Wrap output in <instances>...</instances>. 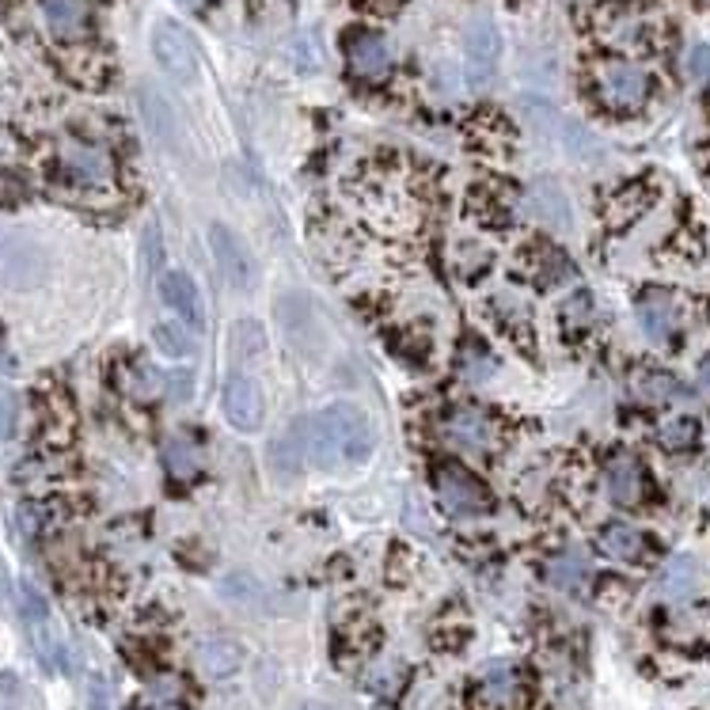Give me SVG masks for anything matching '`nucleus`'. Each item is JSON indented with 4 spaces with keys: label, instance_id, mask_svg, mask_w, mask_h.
I'll return each mask as SVG.
<instances>
[{
    "label": "nucleus",
    "instance_id": "28",
    "mask_svg": "<svg viewBox=\"0 0 710 710\" xmlns=\"http://www.w3.org/2000/svg\"><path fill=\"white\" fill-rule=\"evenodd\" d=\"M153 338H156V346H160V353H168V358H176V361L194 353V342H190V335L179 324H156Z\"/></svg>",
    "mask_w": 710,
    "mask_h": 710
},
{
    "label": "nucleus",
    "instance_id": "3",
    "mask_svg": "<svg viewBox=\"0 0 710 710\" xmlns=\"http://www.w3.org/2000/svg\"><path fill=\"white\" fill-rule=\"evenodd\" d=\"M278 324H282L289 346H293L301 358H308V361L324 358L327 335H324V324H319V316H316V308H312L308 296L285 293L282 301H278Z\"/></svg>",
    "mask_w": 710,
    "mask_h": 710
},
{
    "label": "nucleus",
    "instance_id": "41",
    "mask_svg": "<svg viewBox=\"0 0 710 710\" xmlns=\"http://www.w3.org/2000/svg\"><path fill=\"white\" fill-rule=\"evenodd\" d=\"M183 4H190V8H202V4H205V0H183Z\"/></svg>",
    "mask_w": 710,
    "mask_h": 710
},
{
    "label": "nucleus",
    "instance_id": "16",
    "mask_svg": "<svg viewBox=\"0 0 710 710\" xmlns=\"http://www.w3.org/2000/svg\"><path fill=\"white\" fill-rule=\"evenodd\" d=\"M444 437L467 452H486L491 449V422H486L483 410H457L444 422Z\"/></svg>",
    "mask_w": 710,
    "mask_h": 710
},
{
    "label": "nucleus",
    "instance_id": "14",
    "mask_svg": "<svg viewBox=\"0 0 710 710\" xmlns=\"http://www.w3.org/2000/svg\"><path fill=\"white\" fill-rule=\"evenodd\" d=\"M46 31L57 43H80L88 35V8L84 0H38Z\"/></svg>",
    "mask_w": 710,
    "mask_h": 710
},
{
    "label": "nucleus",
    "instance_id": "24",
    "mask_svg": "<svg viewBox=\"0 0 710 710\" xmlns=\"http://www.w3.org/2000/svg\"><path fill=\"white\" fill-rule=\"evenodd\" d=\"M228 346L236 350L239 361H255L267 353V331H262L259 319H239L233 335H228Z\"/></svg>",
    "mask_w": 710,
    "mask_h": 710
},
{
    "label": "nucleus",
    "instance_id": "37",
    "mask_svg": "<svg viewBox=\"0 0 710 710\" xmlns=\"http://www.w3.org/2000/svg\"><path fill=\"white\" fill-rule=\"evenodd\" d=\"M168 392H171V399H187V395H190V376L187 373L168 376Z\"/></svg>",
    "mask_w": 710,
    "mask_h": 710
},
{
    "label": "nucleus",
    "instance_id": "13",
    "mask_svg": "<svg viewBox=\"0 0 710 710\" xmlns=\"http://www.w3.org/2000/svg\"><path fill=\"white\" fill-rule=\"evenodd\" d=\"M160 301L171 308V316H179L187 327H202L205 324V308H202V293H198L194 278L183 270H171L160 278Z\"/></svg>",
    "mask_w": 710,
    "mask_h": 710
},
{
    "label": "nucleus",
    "instance_id": "35",
    "mask_svg": "<svg viewBox=\"0 0 710 710\" xmlns=\"http://www.w3.org/2000/svg\"><path fill=\"white\" fill-rule=\"evenodd\" d=\"M129 392L142 395V399H148V395L156 392V373H153V369H148V365L134 369V384H129Z\"/></svg>",
    "mask_w": 710,
    "mask_h": 710
},
{
    "label": "nucleus",
    "instance_id": "15",
    "mask_svg": "<svg viewBox=\"0 0 710 710\" xmlns=\"http://www.w3.org/2000/svg\"><path fill=\"white\" fill-rule=\"evenodd\" d=\"M239 662H244V650H239L233 639H205L194 646L198 673L210 676V680H225V676H233Z\"/></svg>",
    "mask_w": 710,
    "mask_h": 710
},
{
    "label": "nucleus",
    "instance_id": "33",
    "mask_svg": "<svg viewBox=\"0 0 710 710\" xmlns=\"http://www.w3.org/2000/svg\"><path fill=\"white\" fill-rule=\"evenodd\" d=\"M142 262H145V270L148 274H160V262H164V244H160V228L156 225H148L145 228V236H142Z\"/></svg>",
    "mask_w": 710,
    "mask_h": 710
},
{
    "label": "nucleus",
    "instance_id": "36",
    "mask_svg": "<svg viewBox=\"0 0 710 710\" xmlns=\"http://www.w3.org/2000/svg\"><path fill=\"white\" fill-rule=\"evenodd\" d=\"M688 72H691L696 80H707V77H710V49H707V46H696V49H691Z\"/></svg>",
    "mask_w": 710,
    "mask_h": 710
},
{
    "label": "nucleus",
    "instance_id": "23",
    "mask_svg": "<svg viewBox=\"0 0 710 710\" xmlns=\"http://www.w3.org/2000/svg\"><path fill=\"white\" fill-rule=\"evenodd\" d=\"M600 551L605 555H612V559H639V551H642V536H639V528H631V525H623V521H612V525H605V532H600Z\"/></svg>",
    "mask_w": 710,
    "mask_h": 710
},
{
    "label": "nucleus",
    "instance_id": "6",
    "mask_svg": "<svg viewBox=\"0 0 710 710\" xmlns=\"http://www.w3.org/2000/svg\"><path fill=\"white\" fill-rule=\"evenodd\" d=\"M210 247L213 259H217L225 282L236 289V293H251L255 282H259V267H255L251 247L244 244V236H236L228 225H210Z\"/></svg>",
    "mask_w": 710,
    "mask_h": 710
},
{
    "label": "nucleus",
    "instance_id": "21",
    "mask_svg": "<svg viewBox=\"0 0 710 710\" xmlns=\"http://www.w3.org/2000/svg\"><path fill=\"white\" fill-rule=\"evenodd\" d=\"M478 691H483L486 703L494 707H509L517 699V668L506 662H494L483 668V680H478Z\"/></svg>",
    "mask_w": 710,
    "mask_h": 710
},
{
    "label": "nucleus",
    "instance_id": "39",
    "mask_svg": "<svg viewBox=\"0 0 710 710\" xmlns=\"http://www.w3.org/2000/svg\"><path fill=\"white\" fill-rule=\"evenodd\" d=\"M156 696H160V699H176L179 696V684L168 680V676H160V680H156Z\"/></svg>",
    "mask_w": 710,
    "mask_h": 710
},
{
    "label": "nucleus",
    "instance_id": "11",
    "mask_svg": "<svg viewBox=\"0 0 710 710\" xmlns=\"http://www.w3.org/2000/svg\"><path fill=\"white\" fill-rule=\"evenodd\" d=\"M437 494H441V506L452 517H483L486 514V491L475 483L467 472L460 467H444L437 475Z\"/></svg>",
    "mask_w": 710,
    "mask_h": 710
},
{
    "label": "nucleus",
    "instance_id": "27",
    "mask_svg": "<svg viewBox=\"0 0 710 710\" xmlns=\"http://www.w3.org/2000/svg\"><path fill=\"white\" fill-rule=\"evenodd\" d=\"M164 464L176 478H194L198 475V457H194V444L187 441L183 433H171L164 441Z\"/></svg>",
    "mask_w": 710,
    "mask_h": 710
},
{
    "label": "nucleus",
    "instance_id": "40",
    "mask_svg": "<svg viewBox=\"0 0 710 710\" xmlns=\"http://www.w3.org/2000/svg\"><path fill=\"white\" fill-rule=\"evenodd\" d=\"M699 380H703V387L710 392V358H703V365H699Z\"/></svg>",
    "mask_w": 710,
    "mask_h": 710
},
{
    "label": "nucleus",
    "instance_id": "7",
    "mask_svg": "<svg viewBox=\"0 0 710 710\" xmlns=\"http://www.w3.org/2000/svg\"><path fill=\"white\" fill-rule=\"evenodd\" d=\"M464 57H467V80L475 88H486L498 72V57H501V35L494 27L491 15H475L464 31Z\"/></svg>",
    "mask_w": 710,
    "mask_h": 710
},
{
    "label": "nucleus",
    "instance_id": "12",
    "mask_svg": "<svg viewBox=\"0 0 710 710\" xmlns=\"http://www.w3.org/2000/svg\"><path fill=\"white\" fill-rule=\"evenodd\" d=\"M346 57H350V69L365 80H384L392 72V43L376 31H358L346 43Z\"/></svg>",
    "mask_w": 710,
    "mask_h": 710
},
{
    "label": "nucleus",
    "instance_id": "5",
    "mask_svg": "<svg viewBox=\"0 0 710 710\" xmlns=\"http://www.w3.org/2000/svg\"><path fill=\"white\" fill-rule=\"evenodd\" d=\"M153 54L160 61V69L168 72L176 84H194L198 80V49L194 38L179 27L176 20H160L153 27Z\"/></svg>",
    "mask_w": 710,
    "mask_h": 710
},
{
    "label": "nucleus",
    "instance_id": "29",
    "mask_svg": "<svg viewBox=\"0 0 710 710\" xmlns=\"http://www.w3.org/2000/svg\"><path fill=\"white\" fill-rule=\"evenodd\" d=\"M634 387H639V395H642V399H650V403H668V399H680V395H684V387L676 384L673 376H665V373H642Z\"/></svg>",
    "mask_w": 710,
    "mask_h": 710
},
{
    "label": "nucleus",
    "instance_id": "10",
    "mask_svg": "<svg viewBox=\"0 0 710 710\" xmlns=\"http://www.w3.org/2000/svg\"><path fill=\"white\" fill-rule=\"evenodd\" d=\"M525 210L532 213V221H540L551 233H570L574 228V213H570V198L555 179H536L525 194Z\"/></svg>",
    "mask_w": 710,
    "mask_h": 710
},
{
    "label": "nucleus",
    "instance_id": "19",
    "mask_svg": "<svg viewBox=\"0 0 710 710\" xmlns=\"http://www.w3.org/2000/svg\"><path fill=\"white\" fill-rule=\"evenodd\" d=\"M301 467H304V429L296 422L270 444V472L278 478H296Z\"/></svg>",
    "mask_w": 710,
    "mask_h": 710
},
{
    "label": "nucleus",
    "instance_id": "4",
    "mask_svg": "<svg viewBox=\"0 0 710 710\" xmlns=\"http://www.w3.org/2000/svg\"><path fill=\"white\" fill-rule=\"evenodd\" d=\"M57 168L80 190H103L114 183V160L106 148L88 145V142H61L57 145Z\"/></svg>",
    "mask_w": 710,
    "mask_h": 710
},
{
    "label": "nucleus",
    "instance_id": "17",
    "mask_svg": "<svg viewBox=\"0 0 710 710\" xmlns=\"http://www.w3.org/2000/svg\"><path fill=\"white\" fill-rule=\"evenodd\" d=\"M634 312H639L642 331H646V338H654V342H665L676 331V304L668 293H646Z\"/></svg>",
    "mask_w": 710,
    "mask_h": 710
},
{
    "label": "nucleus",
    "instance_id": "42",
    "mask_svg": "<svg viewBox=\"0 0 710 710\" xmlns=\"http://www.w3.org/2000/svg\"><path fill=\"white\" fill-rule=\"evenodd\" d=\"M301 710H327V707H316V703H308V707H301Z\"/></svg>",
    "mask_w": 710,
    "mask_h": 710
},
{
    "label": "nucleus",
    "instance_id": "32",
    "mask_svg": "<svg viewBox=\"0 0 710 710\" xmlns=\"http://www.w3.org/2000/svg\"><path fill=\"white\" fill-rule=\"evenodd\" d=\"M696 422L691 418H673V422H665L657 429V441H662V449L668 452H680V449H691L696 444Z\"/></svg>",
    "mask_w": 710,
    "mask_h": 710
},
{
    "label": "nucleus",
    "instance_id": "18",
    "mask_svg": "<svg viewBox=\"0 0 710 710\" xmlns=\"http://www.w3.org/2000/svg\"><path fill=\"white\" fill-rule=\"evenodd\" d=\"M142 114H145V126L148 134L156 137L160 145L176 148L179 145V126H176V114H171L168 99H164L156 88H142Z\"/></svg>",
    "mask_w": 710,
    "mask_h": 710
},
{
    "label": "nucleus",
    "instance_id": "20",
    "mask_svg": "<svg viewBox=\"0 0 710 710\" xmlns=\"http://www.w3.org/2000/svg\"><path fill=\"white\" fill-rule=\"evenodd\" d=\"M608 494L616 506H639L642 501V467L631 457H616L608 464Z\"/></svg>",
    "mask_w": 710,
    "mask_h": 710
},
{
    "label": "nucleus",
    "instance_id": "31",
    "mask_svg": "<svg viewBox=\"0 0 710 710\" xmlns=\"http://www.w3.org/2000/svg\"><path fill=\"white\" fill-rule=\"evenodd\" d=\"M605 35H608V43H616V46H639L642 20L634 12H616L612 20L605 23Z\"/></svg>",
    "mask_w": 710,
    "mask_h": 710
},
{
    "label": "nucleus",
    "instance_id": "38",
    "mask_svg": "<svg viewBox=\"0 0 710 710\" xmlns=\"http://www.w3.org/2000/svg\"><path fill=\"white\" fill-rule=\"evenodd\" d=\"M8 429H12V399L0 395V437H8Z\"/></svg>",
    "mask_w": 710,
    "mask_h": 710
},
{
    "label": "nucleus",
    "instance_id": "9",
    "mask_svg": "<svg viewBox=\"0 0 710 710\" xmlns=\"http://www.w3.org/2000/svg\"><path fill=\"white\" fill-rule=\"evenodd\" d=\"M262 387L251 376L233 373L225 380V418L239 433H255L262 426Z\"/></svg>",
    "mask_w": 710,
    "mask_h": 710
},
{
    "label": "nucleus",
    "instance_id": "30",
    "mask_svg": "<svg viewBox=\"0 0 710 710\" xmlns=\"http://www.w3.org/2000/svg\"><path fill=\"white\" fill-rule=\"evenodd\" d=\"M521 106H525V122L532 129H540V134H559L563 129V119H559V111L548 99H521Z\"/></svg>",
    "mask_w": 710,
    "mask_h": 710
},
{
    "label": "nucleus",
    "instance_id": "25",
    "mask_svg": "<svg viewBox=\"0 0 710 710\" xmlns=\"http://www.w3.org/2000/svg\"><path fill=\"white\" fill-rule=\"evenodd\" d=\"M548 577L559 585V589H577V585L589 577V563H585V555H577V551H563V555H555L548 563Z\"/></svg>",
    "mask_w": 710,
    "mask_h": 710
},
{
    "label": "nucleus",
    "instance_id": "26",
    "mask_svg": "<svg viewBox=\"0 0 710 710\" xmlns=\"http://www.w3.org/2000/svg\"><path fill=\"white\" fill-rule=\"evenodd\" d=\"M221 597L233 600V605H239V608H267V589L247 574L225 577V582H221Z\"/></svg>",
    "mask_w": 710,
    "mask_h": 710
},
{
    "label": "nucleus",
    "instance_id": "8",
    "mask_svg": "<svg viewBox=\"0 0 710 710\" xmlns=\"http://www.w3.org/2000/svg\"><path fill=\"white\" fill-rule=\"evenodd\" d=\"M43 270H46L43 251H38L27 236L0 228V282L12 289H31V285H38Z\"/></svg>",
    "mask_w": 710,
    "mask_h": 710
},
{
    "label": "nucleus",
    "instance_id": "1",
    "mask_svg": "<svg viewBox=\"0 0 710 710\" xmlns=\"http://www.w3.org/2000/svg\"><path fill=\"white\" fill-rule=\"evenodd\" d=\"M304 457L316 467L365 464L373 457V426L369 415L353 403H331L319 415L304 418Z\"/></svg>",
    "mask_w": 710,
    "mask_h": 710
},
{
    "label": "nucleus",
    "instance_id": "43",
    "mask_svg": "<svg viewBox=\"0 0 710 710\" xmlns=\"http://www.w3.org/2000/svg\"><path fill=\"white\" fill-rule=\"evenodd\" d=\"M707 80H710V77H707Z\"/></svg>",
    "mask_w": 710,
    "mask_h": 710
},
{
    "label": "nucleus",
    "instance_id": "34",
    "mask_svg": "<svg viewBox=\"0 0 710 710\" xmlns=\"http://www.w3.org/2000/svg\"><path fill=\"white\" fill-rule=\"evenodd\" d=\"M20 608H23V616H27L31 627H35V623H46V619H49L46 600L38 597V589H35V585H27V582L20 585Z\"/></svg>",
    "mask_w": 710,
    "mask_h": 710
},
{
    "label": "nucleus",
    "instance_id": "22",
    "mask_svg": "<svg viewBox=\"0 0 710 710\" xmlns=\"http://www.w3.org/2000/svg\"><path fill=\"white\" fill-rule=\"evenodd\" d=\"M696 582H699L696 563H691L688 555H676L662 574V593L668 600H688L691 593H696Z\"/></svg>",
    "mask_w": 710,
    "mask_h": 710
},
{
    "label": "nucleus",
    "instance_id": "2",
    "mask_svg": "<svg viewBox=\"0 0 710 710\" xmlns=\"http://www.w3.org/2000/svg\"><path fill=\"white\" fill-rule=\"evenodd\" d=\"M597 92L612 111H634L650 95V72L627 57H608L597 65Z\"/></svg>",
    "mask_w": 710,
    "mask_h": 710
}]
</instances>
